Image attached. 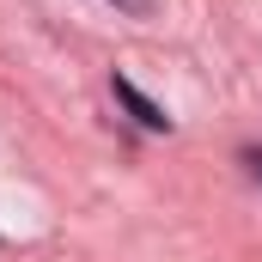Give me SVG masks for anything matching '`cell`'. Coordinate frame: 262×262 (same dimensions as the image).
I'll list each match as a JSON object with an SVG mask.
<instances>
[{
  "instance_id": "2",
  "label": "cell",
  "mask_w": 262,
  "mask_h": 262,
  "mask_svg": "<svg viewBox=\"0 0 262 262\" xmlns=\"http://www.w3.org/2000/svg\"><path fill=\"white\" fill-rule=\"evenodd\" d=\"M110 6H116V12H128V18H146V12H152V0H110Z\"/></svg>"
},
{
  "instance_id": "1",
  "label": "cell",
  "mask_w": 262,
  "mask_h": 262,
  "mask_svg": "<svg viewBox=\"0 0 262 262\" xmlns=\"http://www.w3.org/2000/svg\"><path fill=\"white\" fill-rule=\"evenodd\" d=\"M110 85H116V104L128 110V116L140 122V128H152V134H171V116H165V110H159V104H152V98H146V92H140L134 79H122V73H116Z\"/></svg>"
},
{
  "instance_id": "3",
  "label": "cell",
  "mask_w": 262,
  "mask_h": 262,
  "mask_svg": "<svg viewBox=\"0 0 262 262\" xmlns=\"http://www.w3.org/2000/svg\"><path fill=\"white\" fill-rule=\"evenodd\" d=\"M244 165H250V177H262V146H250V152H244Z\"/></svg>"
}]
</instances>
